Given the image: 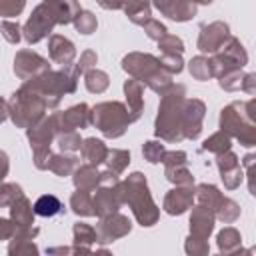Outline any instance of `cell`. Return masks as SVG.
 <instances>
[{"mask_svg": "<svg viewBox=\"0 0 256 256\" xmlns=\"http://www.w3.org/2000/svg\"><path fill=\"white\" fill-rule=\"evenodd\" d=\"M80 10L78 0H42L22 26V38L28 44H38L48 38L56 26L72 24Z\"/></svg>", "mask_w": 256, "mask_h": 256, "instance_id": "cell-1", "label": "cell"}, {"mask_svg": "<svg viewBox=\"0 0 256 256\" xmlns=\"http://www.w3.org/2000/svg\"><path fill=\"white\" fill-rule=\"evenodd\" d=\"M118 194H120L122 204L130 206L136 222L142 228H150L158 222L160 208L156 206V202L150 194V188H148V180L142 172H132L124 180H120Z\"/></svg>", "mask_w": 256, "mask_h": 256, "instance_id": "cell-2", "label": "cell"}, {"mask_svg": "<svg viewBox=\"0 0 256 256\" xmlns=\"http://www.w3.org/2000/svg\"><path fill=\"white\" fill-rule=\"evenodd\" d=\"M186 100V86L172 84L160 98L158 114L154 120V136L166 144H178L182 136V106Z\"/></svg>", "mask_w": 256, "mask_h": 256, "instance_id": "cell-3", "label": "cell"}, {"mask_svg": "<svg viewBox=\"0 0 256 256\" xmlns=\"http://www.w3.org/2000/svg\"><path fill=\"white\" fill-rule=\"evenodd\" d=\"M220 130L238 140L244 148L256 146V98L230 102L220 110Z\"/></svg>", "mask_w": 256, "mask_h": 256, "instance_id": "cell-4", "label": "cell"}, {"mask_svg": "<svg viewBox=\"0 0 256 256\" xmlns=\"http://www.w3.org/2000/svg\"><path fill=\"white\" fill-rule=\"evenodd\" d=\"M80 68L72 62L68 66H60V70H48L36 78L24 80L30 88H34L46 102L48 110H56L66 94H74L80 80Z\"/></svg>", "mask_w": 256, "mask_h": 256, "instance_id": "cell-5", "label": "cell"}, {"mask_svg": "<svg viewBox=\"0 0 256 256\" xmlns=\"http://www.w3.org/2000/svg\"><path fill=\"white\" fill-rule=\"evenodd\" d=\"M122 70L130 76L140 80L144 86H148L152 92H156L158 96H162L174 82H172V74L166 72L160 64V58L148 52H128L122 58Z\"/></svg>", "mask_w": 256, "mask_h": 256, "instance_id": "cell-6", "label": "cell"}, {"mask_svg": "<svg viewBox=\"0 0 256 256\" xmlns=\"http://www.w3.org/2000/svg\"><path fill=\"white\" fill-rule=\"evenodd\" d=\"M6 102H8V118L16 128H24V130L34 126L42 116H46L48 110L44 98L26 82H22V86L16 92H12V96Z\"/></svg>", "mask_w": 256, "mask_h": 256, "instance_id": "cell-7", "label": "cell"}, {"mask_svg": "<svg viewBox=\"0 0 256 256\" xmlns=\"http://www.w3.org/2000/svg\"><path fill=\"white\" fill-rule=\"evenodd\" d=\"M132 120L124 102L108 100V102H98L96 106L90 108V126L98 128L104 138L114 140L124 136Z\"/></svg>", "mask_w": 256, "mask_h": 256, "instance_id": "cell-8", "label": "cell"}, {"mask_svg": "<svg viewBox=\"0 0 256 256\" xmlns=\"http://www.w3.org/2000/svg\"><path fill=\"white\" fill-rule=\"evenodd\" d=\"M58 134V124H56V114L52 112L50 116H42L34 126L26 128V138L30 142L32 150V160L38 170H48V160L52 154V144Z\"/></svg>", "mask_w": 256, "mask_h": 256, "instance_id": "cell-9", "label": "cell"}, {"mask_svg": "<svg viewBox=\"0 0 256 256\" xmlns=\"http://www.w3.org/2000/svg\"><path fill=\"white\" fill-rule=\"evenodd\" d=\"M210 58H212L214 72H216L214 78H218L220 74H224L228 70L244 68L248 64V52H246L244 44L236 36H232V34L224 40V44L214 54H210Z\"/></svg>", "mask_w": 256, "mask_h": 256, "instance_id": "cell-10", "label": "cell"}, {"mask_svg": "<svg viewBox=\"0 0 256 256\" xmlns=\"http://www.w3.org/2000/svg\"><path fill=\"white\" fill-rule=\"evenodd\" d=\"M164 176L174 186H194V176L188 170V154L184 150H166L162 156Z\"/></svg>", "mask_w": 256, "mask_h": 256, "instance_id": "cell-11", "label": "cell"}, {"mask_svg": "<svg viewBox=\"0 0 256 256\" xmlns=\"http://www.w3.org/2000/svg\"><path fill=\"white\" fill-rule=\"evenodd\" d=\"M10 220L14 222L16 230L14 234H22V236H30V238H36L40 234V228L36 226V214H34V208H32V202L24 196H20L18 200H14L10 206Z\"/></svg>", "mask_w": 256, "mask_h": 256, "instance_id": "cell-12", "label": "cell"}, {"mask_svg": "<svg viewBox=\"0 0 256 256\" xmlns=\"http://www.w3.org/2000/svg\"><path fill=\"white\" fill-rule=\"evenodd\" d=\"M50 70V60L40 56L38 52L34 50H18L16 56H14V74L18 80H30V78H36L44 72Z\"/></svg>", "mask_w": 256, "mask_h": 256, "instance_id": "cell-13", "label": "cell"}, {"mask_svg": "<svg viewBox=\"0 0 256 256\" xmlns=\"http://www.w3.org/2000/svg\"><path fill=\"white\" fill-rule=\"evenodd\" d=\"M204 116H206V104L200 98L184 100V106H182V136H184V140L200 138Z\"/></svg>", "mask_w": 256, "mask_h": 256, "instance_id": "cell-14", "label": "cell"}, {"mask_svg": "<svg viewBox=\"0 0 256 256\" xmlns=\"http://www.w3.org/2000/svg\"><path fill=\"white\" fill-rule=\"evenodd\" d=\"M132 230V220L120 212H112L96 224V234H98V244H110L114 240H120L128 236Z\"/></svg>", "mask_w": 256, "mask_h": 256, "instance_id": "cell-15", "label": "cell"}, {"mask_svg": "<svg viewBox=\"0 0 256 256\" xmlns=\"http://www.w3.org/2000/svg\"><path fill=\"white\" fill-rule=\"evenodd\" d=\"M230 36V26L222 20H214V22H208V24H202L200 26V34H198V40H196V48L202 52V54H214L222 44L224 40Z\"/></svg>", "mask_w": 256, "mask_h": 256, "instance_id": "cell-16", "label": "cell"}, {"mask_svg": "<svg viewBox=\"0 0 256 256\" xmlns=\"http://www.w3.org/2000/svg\"><path fill=\"white\" fill-rule=\"evenodd\" d=\"M58 132H70V130H84L90 126V106L86 102L74 104L66 110H54Z\"/></svg>", "mask_w": 256, "mask_h": 256, "instance_id": "cell-17", "label": "cell"}, {"mask_svg": "<svg viewBox=\"0 0 256 256\" xmlns=\"http://www.w3.org/2000/svg\"><path fill=\"white\" fill-rule=\"evenodd\" d=\"M194 206V186H174L166 192L162 208L170 216H180Z\"/></svg>", "mask_w": 256, "mask_h": 256, "instance_id": "cell-18", "label": "cell"}, {"mask_svg": "<svg viewBox=\"0 0 256 256\" xmlns=\"http://www.w3.org/2000/svg\"><path fill=\"white\" fill-rule=\"evenodd\" d=\"M92 204H94V212L98 218H104L112 212H118L122 206V200L118 194V184H114V186L100 184L96 188V192L92 194Z\"/></svg>", "mask_w": 256, "mask_h": 256, "instance_id": "cell-19", "label": "cell"}, {"mask_svg": "<svg viewBox=\"0 0 256 256\" xmlns=\"http://www.w3.org/2000/svg\"><path fill=\"white\" fill-rule=\"evenodd\" d=\"M188 224H190V234H192V236L208 240V238H210V234L214 232L216 216H214V212H212L210 208L196 204V206H192V208H190Z\"/></svg>", "mask_w": 256, "mask_h": 256, "instance_id": "cell-20", "label": "cell"}, {"mask_svg": "<svg viewBox=\"0 0 256 256\" xmlns=\"http://www.w3.org/2000/svg\"><path fill=\"white\" fill-rule=\"evenodd\" d=\"M48 54L50 62L58 66H68L76 58V46L72 40H68L62 34H50L48 36Z\"/></svg>", "mask_w": 256, "mask_h": 256, "instance_id": "cell-21", "label": "cell"}, {"mask_svg": "<svg viewBox=\"0 0 256 256\" xmlns=\"http://www.w3.org/2000/svg\"><path fill=\"white\" fill-rule=\"evenodd\" d=\"M92 244H98L96 228L86 222H74L72 226V252L74 254H92Z\"/></svg>", "mask_w": 256, "mask_h": 256, "instance_id": "cell-22", "label": "cell"}, {"mask_svg": "<svg viewBox=\"0 0 256 256\" xmlns=\"http://www.w3.org/2000/svg\"><path fill=\"white\" fill-rule=\"evenodd\" d=\"M124 96H126V108L130 114V120L136 122L144 112V84L136 78L124 80Z\"/></svg>", "mask_w": 256, "mask_h": 256, "instance_id": "cell-23", "label": "cell"}, {"mask_svg": "<svg viewBox=\"0 0 256 256\" xmlns=\"http://www.w3.org/2000/svg\"><path fill=\"white\" fill-rule=\"evenodd\" d=\"M72 182H74V188H78V190L94 192L100 186V170H98V166H92L88 162L78 164L74 168V172H72Z\"/></svg>", "mask_w": 256, "mask_h": 256, "instance_id": "cell-24", "label": "cell"}, {"mask_svg": "<svg viewBox=\"0 0 256 256\" xmlns=\"http://www.w3.org/2000/svg\"><path fill=\"white\" fill-rule=\"evenodd\" d=\"M106 154H108V146L104 144V140L94 138V136L82 140L80 156H82L84 162H88L92 166H102L104 160H106Z\"/></svg>", "mask_w": 256, "mask_h": 256, "instance_id": "cell-25", "label": "cell"}, {"mask_svg": "<svg viewBox=\"0 0 256 256\" xmlns=\"http://www.w3.org/2000/svg\"><path fill=\"white\" fill-rule=\"evenodd\" d=\"M128 20L136 26H142L146 20L152 18V4L150 0H122V8Z\"/></svg>", "mask_w": 256, "mask_h": 256, "instance_id": "cell-26", "label": "cell"}, {"mask_svg": "<svg viewBox=\"0 0 256 256\" xmlns=\"http://www.w3.org/2000/svg\"><path fill=\"white\" fill-rule=\"evenodd\" d=\"M80 164V158L74 156V154H68V152H56V154H50V160H48V170L60 178H66V176H72L74 168Z\"/></svg>", "mask_w": 256, "mask_h": 256, "instance_id": "cell-27", "label": "cell"}, {"mask_svg": "<svg viewBox=\"0 0 256 256\" xmlns=\"http://www.w3.org/2000/svg\"><path fill=\"white\" fill-rule=\"evenodd\" d=\"M216 244L222 254H236V252H246L242 250V236L234 226H224L216 234Z\"/></svg>", "mask_w": 256, "mask_h": 256, "instance_id": "cell-28", "label": "cell"}, {"mask_svg": "<svg viewBox=\"0 0 256 256\" xmlns=\"http://www.w3.org/2000/svg\"><path fill=\"white\" fill-rule=\"evenodd\" d=\"M222 198H224V194L214 184H198V186H194V202H198L200 206L210 208L212 212H216V208L220 206Z\"/></svg>", "mask_w": 256, "mask_h": 256, "instance_id": "cell-29", "label": "cell"}, {"mask_svg": "<svg viewBox=\"0 0 256 256\" xmlns=\"http://www.w3.org/2000/svg\"><path fill=\"white\" fill-rule=\"evenodd\" d=\"M188 72L194 80H200V82H206L210 78L216 76L214 72V64H212V58L208 54H200V56H194L190 62H188Z\"/></svg>", "mask_w": 256, "mask_h": 256, "instance_id": "cell-30", "label": "cell"}, {"mask_svg": "<svg viewBox=\"0 0 256 256\" xmlns=\"http://www.w3.org/2000/svg\"><path fill=\"white\" fill-rule=\"evenodd\" d=\"M32 208H34V214L36 216H42V218H52V216L64 212V206H62L60 198L54 196V194H42V196H38L36 202L32 204Z\"/></svg>", "mask_w": 256, "mask_h": 256, "instance_id": "cell-31", "label": "cell"}, {"mask_svg": "<svg viewBox=\"0 0 256 256\" xmlns=\"http://www.w3.org/2000/svg\"><path fill=\"white\" fill-rule=\"evenodd\" d=\"M70 210L76 216H82V218L96 216L94 204H92V194L88 190H78L76 188V192H72V196H70Z\"/></svg>", "mask_w": 256, "mask_h": 256, "instance_id": "cell-32", "label": "cell"}, {"mask_svg": "<svg viewBox=\"0 0 256 256\" xmlns=\"http://www.w3.org/2000/svg\"><path fill=\"white\" fill-rule=\"evenodd\" d=\"M130 164V152L124 148H108L106 160H104V170L112 172L114 176H120Z\"/></svg>", "mask_w": 256, "mask_h": 256, "instance_id": "cell-33", "label": "cell"}, {"mask_svg": "<svg viewBox=\"0 0 256 256\" xmlns=\"http://www.w3.org/2000/svg\"><path fill=\"white\" fill-rule=\"evenodd\" d=\"M84 86L92 94H102L110 86V76L100 68H90L84 72Z\"/></svg>", "mask_w": 256, "mask_h": 256, "instance_id": "cell-34", "label": "cell"}, {"mask_svg": "<svg viewBox=\"0 0 256 256\" xmlns=\"http://www.w3.org/2000/svg\"><path fill=\"white\" fill-rule=\"evenodd\" d=\"M202 150L204 152H210L214 156L226 152V150H232V138L224 132V130H218L214 132L212 136H208L204 142H202Z\"/></svg>", "mask_w": 256, "mask_h": 256, "instance_id": "cell-35", "label": "cell"}, {"mask_svg": "<svg viewBox=\"0 0 256 256\" xmlns=\"http://www.w3.org/2000/svg\"><path fill=\"white\" fill-rule=\"evenodd\" d=\"M240 212H242V210H240V204H238L236 200L224 196L222 202H220V206L216 208L214 216H216V220L222 222V224H232V222H236V220L240 218Z\"/></svg>", "mask_w": 256, "mask_h": 256, "instance_id": "cell-36", "label": "cell"}, {"mask_svg": "<svg viewBox=\"0 0 256 256\" xmlns=\"http://www.w3.org/2000/svg\"><path fill=\"white\" fill-rule=\"evenodd\" d=\"M196 12H198V6L192 0H174L168 12V18L174 22H188L196 16Z\"/></svg>", "mask_w": 256, "mask_h": 256, "instance_id": "cell-37", "label": "cell"}, {"mask_svg": "<svg viewBox=\"0 0 256 256\" xmlns=\"http://www.w3.org/2000/svg\"><path fill=\"white\" fill-rule=\"evenodd\" d=\"M54 144L58 148V152H68L74 154L76 150H80L82 146V138L78 134V130H70V132H58L54 138Z\"/></svg>", "mask_w": 256, "mask_h": 256, "instance_id": "cell-38", "label": "cell"}, {"mask_svg": "<svg viewBox=\"0 0 256 256\" xmlns=\"http://www.w3.org/2000/svg\"><path fill=\"white\" fill-rule=\"evenodd\" d=\"M244 70L236 68V70H228L224 74L218 76V86L226 92H242V80H244Z\"/></svg>", "mask_w": 256, "mask_h": 256, "instance_id": "cell-39", "label": "cell"}, {"mask_svg": "<svg viewBox=\"0 0 256 256\" xmlns=\"http://www.w3.org/2000/svg\"><path fill=\"white\" fill-rule=\"evenodd\" d=\"M38 246L34 242V238H18L12 236L8 240V254L10 256H24V254H38Z\"/></svg>", "mask_w": 256, "mask_h": 256, "instance_id": "cell-40", "label": "cell"}, {"mask_svg": "<svg viewBox=\"0 0 256 256\" xmlns=\"http://www.w3.org/2000/svg\"><path fill=\"white\" fill-rule=\"evenodd\" d=\"M72 24H74L76 32L88 36V34L96 32V28H98V18H96L90 10H80V12L76 14V18L72 20Z\"/></svg>", "mask_w": 256, "mask_h": 256, "instance_id": "cell-41", "label": "cell"}, {"mask_svg": "<svg viewBox=\"0 0 256 256\" xmlns=\"http://www.w3.org/2000/svg\"><path fill=\"white\" fill-rule=\"evenodd\" d=\"M164 152H166V144H164L160 138H158V140H148V142H144V146H142V156H144V160L150 162V164H160Z\"/></svg>", "mask_w": 256, "mask_h": 256, "instance_id": "cell-42", "label": "cell"}, {"mask_svg": "<svg viewBox=\"0 0 256 256\" xmlns=\"http://www.w3.org/2000/svg\"><path fill=\"white\" fill-rule=\"evenodd\" d=\"M24 196V190L16 182H0V208H8L14 200Z\"/></svg>", "mask_w": 256, "mask_h": 256, "instance_id": "cell-43", "label": "cell"}, {"mask_svg": "<svg viewBox=\"0 0 256 256\" xmlns=\"http://www.w3.org/2000/svg\"><path fill=\"white\" fill-rule=\"evenodd\" d=\"M160 54H184V42L176 34H164L158 40Z\"/></svg>", "mask_w": 256, "mask_h": 256, "instance_id": "cell-44", "label": "cell"}, {"mask_svg": "<svg viewBox=\"0 0 256 256\" xmlns=\"http://www.w3.org/2000/svg\"><path fill=\"white\" fill-rule=\"evenodd\" d=\"M0 34L8 44H18L22 40V26L14 20H2L0 22Z\"/></svg>", "mask_w": 256, "mask_h": 256, "instance_id": "cell-45", "label": "cell"}, {"mask_svg": "<svg viewBox=\"0 0 256 256\" xmlns=\"http://www.w3.org/2000/svg\"><path fill=\"white\" fill-rule=\"evenodd\" d=\"M184 252L190 256H206L210 252V244L204 238H196V236L188 234V238L184 242Z\"/></svg>", "mask_w": 256, "mask_h": 256, "instance_id": "cell-46", "label": "cell"}, {"mask_svg": "<svg viewBox=\"0 0 256 256\" xmlns=\"http://www.w3.org/2000/svg\"><path fill=\"white\" fill-rule=\"evenodd\" d=\"M26 8V0H0V18L8 20V18H16L24 12Z\"/></svg>", "mask_w": 256, "mask_h": 256, "instance_id": "cell-47", "label": "cell"}, {"mask_svg": "<svg viewBox=\"0 0 256 256\" xmlns=\"http://www.w3.org/2000/svg\"><path fill=\"white\" fill-rule=\"evenodd\" d=\"M160 64L166 72H170L172 76L174 74H180L184 70V60H182V54H160Z\"/></svg>", "mask_w": 256, "mask_h": 256, "instance_id": "cell-48", "label": "cell"}, {"mask_svg": "<svg viewBox=\"0 0 256 256\" xmlns=\"http://www.w3.org/2000/svg\"><path fill=\"white\" fill-rule=\"evenodd\" d=\"M142 28H144V32H146V36L150 38V40H154V42H158L164 34H168V28H166V24H162L160 20H156V18H150V20H146L144 24H142Z\"/></svg>", "mask_w": 256, "mask_h": 256, "instance_id": "cell-49", "label": "cell"}, {"mask_svg": "<svg viewBox=\"0 0 256 256\" xmlns=\"http://www.w3.org/2000/svg\"><path fill=\"white\" fill-rule=\"evenodd\" d=\"M96 64H98V54H96L94 50H84V52L80 54L78 62H76V66L80 68L82 74H84L86 70H90V68H96Z\"/></svg>", "mask_w": 256, "mask_h": 256, "instance_id": "cell-50", "label": "cell"}, {"mask_svg": "<svg viewBox=\"0 0 256 256\" xmlns=\"http://www.w3.org/2000/svg\"><path fill=\"white\" fill-rule=\"evenodd\" d=\"M14 230H16L14 222H12L10 218L0 216V242H2V240H10L12 234H14Z\"/></svg>", "mask_w": 256, "mask_h": 256, "instance_id": "cell-51", "label": "cell"}, {"mask_svg": "<svg viewBox=\"0 0 256 256\" xmlns=\"http://www.w3.org/2000/svg\"><path fill=\"white\" fill-rule=\"evenodd\" d=\"M242 92H246L248 96H254V94H256V74H254V72H246V74H244Z\"/></svg>", "mask_w": 256, "mask_h": 256, "instance_id": "cell-52", "label": "cell"}, {"mask_svg": "<svg viewBox=\"0 0 256 256\" xmlns=\"http://www.w3.org/2000/svg\"><path fill=\"white\" fill-rule=\"evenodd\" d=\"M150 4H152V8H156L162 16H168V12H170L174 0H150Z\"/></svg>", "mask_w": 256, "mask_h": 256, "instance_id": "cell-53", "label": "cell"}, {"mask_svg": "<svg viewBox=\"0 0 256 256\" xmlns=\"http://www.w3.org/2000/svg\"><path fill=\"white\" fill-rule=\"evenodd\" d=\"M8 172H10V158H8V154L0 148V182H4V178L8 176Z\"/></svg>", "mask_w": 256, "mask_h": 256, "instance_id": "cell-54", "label": "cell"}, {"mask_svg": "<svg viewBox=\"0 0 256 256\" xmlns=\"http://www.w3.org/2000/svg\"><path fill=\"white\" fill-rule=\"evenodd\" d=\"M104 10H120L122 8V0H96Z\"/></svg>", "mask_w": 256, "mask_h": 256, "instance_id": "cell-55", "label": "cell"}, {"mask_svg": "<svg viewBox=\"0 0 256 256\" xmlns=\"http://www.w3.org/2000/svg\"><path fill=\"white\" fill-rule=\"evenodd\" d=\"M46 254H74V252L68 246H54V248H48Z\"/></svg>", "mask_w": 256, "mask_h": 256, "instance_id": "cell-56", "label": "cell"}, {"mask_svg": "<svg viewBox=\"0 0 256 256\" xmlns=\"http://www.w3.org/2000/svg\"><path fill=\"white\" fill-rule=\"evenodd\" d=\"M8 120V102L0 96V124Z\"/></svg>", "mask_w": 256, "mask_h": 256, "instance_id": "cell-57", "label": "cell"}, {"mask_svg": "<svg viewBox=\"0 0 256 256\" xmlns=\"http://www.w3.org/2000/svg\"><path fill=\"white\" fill-rule=\"evenodd\" d=\"M192 2H194L196 6H198V4H202V6H208V4H212L214 0H192Z\"/></svg>", "mask_w": 256, "mask_h": 256, "instance_id": "cell-58", "label": "cell"}]
</instances>
